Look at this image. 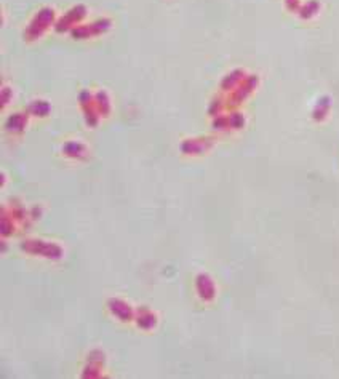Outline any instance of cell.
<instances>
[{
    "label": "cell",
    "mask_w": 339,
    "mask_h": 379,
    "mask_svg": "<svg viewBox=\"0 0 339 379\" xmlns=\"http://www.w3.org/2000/svg\"><path fill=\"white\" fill-rule=\"evenodd\" d=\"M318 8H320V5H318L317 0H310V2H307L304 7H301L299 13L303 18H312L318 12Z\"/></svg>",
    "instance_id": "cell-1"
},
{
    "label": "cell",
    "mask_w": 339,
    "mask_h": 379,
    "mask_svg": "<svg viewBox=\"0 0 339 379\" xmlns=\"http://www.w3.org/2000/svg\"><path fill=\"white\" fill-rule=\"evenodd\" d=\"M285 4L290 10H298L299 8V0H285Z\"/></svg>",
    "instance_id": "cell-2"
}]
</instances>
